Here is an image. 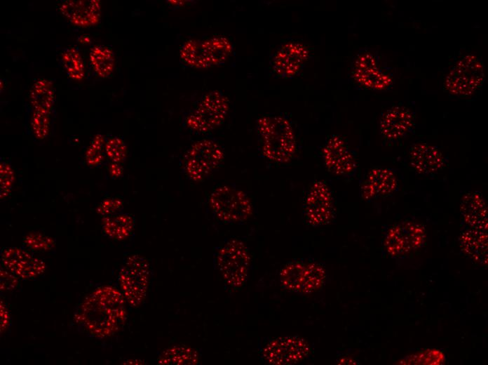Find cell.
Returning <instances> with one entry per match:
<instances>
[{
    "label": "cell",
    "instance_id": "1",
    "mask_svg": "<svg viewBox=\"0 0 488 365\" xmlns=\"http://www.w3.org/2000/svg\"><path fill=\"white\" fill-rule=\"evenodd\" d=\"M125 300L123 293L112 286L97 287L79 305L75 321L95 338L109 337L125 323Z\"/></svg>",
    "mask_w": 488,
    "mask_h": 365
},
{
    "label": "cell",
    "instance_id": "2",
    "mask_svg": "<svg viewBox=\"0 0 488 365\" xmlns=\"http://www.w3.org/2000/svg\"><path fill=\"white\" fill-rule=\"evenodd\" d=\"M262 154L269 159L286 162L294 154L296 142L290 121L280 115H266L257 121Z\"/></svg>",
    "mask_w": 488,
    "mask_h": 365
},
{
    "label": "cell",
    "instance_id": "3",
    "mask_svg": "<svg viewBox=\"0 0 488 365\" xmlns=\"http://www.w3.org/2000/svg\"><path fill=\"white\" fill-rule=\"evenodd\" d=\"M251 256L245 244L229 239L215 248L213 265L226 286L233 289L242 287L248 279Z\"/></svg>",
    "mask_w": 488,
    "mask_h": 365
},
{
    "label": "cell",
    "instance_id": "4",
    "mask_svg": "<svg viewBox=\"0 0 488 365\" xmlns=\"http://www.w3.org/2000/svg\"><path fill=\"white\" fill-rule=\"evenodd\" d=\"M208 206L212 216L225 223H240L252 213L250 197L233 185L215 187L208 198Z\"/></svg>",
    "mask_w": 488,
    "mask_h": 365
},
{
    "label": "cell",
    "instance_id": "5",
    "mask_svg": "<svg viewBox=\"0 0 488 365\" xmlns=\"http://www.w3.org/2000/svg\"><path fill=\"white\" fill-rule=\"evenodd\" d=\"M224 156V150L217 140L202 139L193 143L184 152L180 166L188 179L200 182L220 166Z\"/></svg>",
    "mask_w": 488,
    "mask_h": 365
},
{
    "label": "cell",
    "instance_id": "6",
    "mask_svg": "<svg viewBox=\"0 0 488 365\" xmlns=\"http://www.w3.org/2000/svg\"><path fill=\"white\" fill-rule=\"evenodd\" d=\"M151 270L148 260L140 255H131L123 262L118 273L121 293L131 307H137L145 300Z\"/></svg>",
    "mask_w": 488,
    "mask_h": 365
},
{
    "label": "cell",
    "instance_id": "7",
    "mask_svg": "<svg viewBox=\"0 0 488 365\" xmlns=\"http://www.w3.org/2000/svg\"><path fill=\"white\" fill-rule=\"evenodd\" d=\"M228 110L227 98L221 91H214L205 95L196 106L184 115L182 124L196 133H205L219 126Z\"/></svg>",
    "mask_w": 488,
    "mask_h": 365
},
{
    "label": "cell",
    "instance_id": "8",
    "mask_svg": "<svg viewBox=\"0 0 488 365\" xmlns=\"http://www.w3.org/2000/svg\"><path fill=\"white\" fill-rule=\"evenodd\" d=\"M484 66L480 58L473 53L462 56L449 72L444 81L450 94L466 97L477 91L484 83Z\"/></svg>",
    "mask_w": 488,
    "mask_h": 365
},
{
    "label": "cell",
    "instance_id": "9",
    "mask_svg": "<svg viewBox=\"0 0 488 365\" xmlns=\"http://www.w3.org/2000/svg\"><path fill=\"white\" fill-rule=\"evenodd\" d=\"M351 77L363 88L377 91H386L393 83L390 70L381 67L379 55L367 50L361 51L354 59Z\"/></svg>",
    "mask_w": 488,
    "mask_h": 365
},
{
    "label": "cell",
    "instance_id": "10",
    "mask_svg": "<svg viewBox=\"0 0 488 365\" xmlns=\"http://www.w3.org/2000/svg\"><path fill=\"white\" fill-rule=\"evenodd\" d=\"M426 239V232L422 225L406 220L389 228L384 237V246L391 256L401 258L421 248Z\"/></svg>",
    "mask_w": 488,
    "mask_h": 365
},
{
    "label": "cell",
    "instance_id": "11",
    "mask_svg": "<svg viewBox=\"0 0 488 365\" xmlns=\"http://www.w3.org/2000/svg\"><path fill=\"white\" fill-rule=\"evenodd\" d=\"M325 277V272L319 264L302 261L289 263L280 273L283 287L301 293H310L318 290Z\"/></svg>",
    "mask_w": 488,
    "mask_h": 365
},
{
    "label": "cell",
    "instance_id": "12",
    "mask_svg": "<svg viewBox=\"0 0 488 365\" xmlns=\"http://www.w3.org/2000/svg\"><path fill=\"white\" fill-rule=\"evenodd\" d=\"M308 57L309 50L303 44L294 41L285 42L271 58L272 74L279 78H292L301 70Z\"/></svg>",
    "mask_w": 488,
    "mask_h": 365
},
{
    "label": "cell",
    "instance_id": "13",
    "mask_svg": "<svg viewBox=\"0 0 488 365\" xmlns=\"http://www.w3.org/2000/svg\"><path fill=\"white\" fill-rule=\"evenodd\" d=\"M322 154L325 165L331 173L344 178L352 177L356 173L355 154L339 135H332L328 138Z\"/></svg>",
    "mask_w": 488,
    "mask_h": 365
},
{
    "label": "cell",
    "instance_id": "14",
    "mask_svg": "<svg viewBox=\"0 0 488 365\" xmlns=\"http://www.w3.org/2000/svg\"><path fill=\"white\" fill-rule=\"evenodd\" d=\"M306 222L313 226L329 223L334 215V198L327 184L316 181L309 190L304 203Z\"/></svg>",
    "mask_w": 488,
    "mask_h": 365
},
{
    "label": "cell",
    "instance_id": "15",
    "mask_svg": "<svg viewBox=\"0 0 488 365\" xmlns=\"http://www.w3.org/2000/svg\"><path fill=\"white\" fill-rule=\"evenodd\" d=\"M264 359L271 364H293L304 359L309 353V346L298 336L272 339L262 351Z\"/></svg>",
    "mask_w": 488,
    "mask_h": 365
},
{
    "label": "cell",
    "instance_id": "16",
    "mask_svg": "<svg viewBox=\"0 0 488 365\" xmlns=\"http://www.w3.org/2000/svg\"><path fill=\"white\" fill-rule=\"evenodd\" d=\"M1 265L4 268L24 279H34L46 270V264L29 250L18 247L5 248L1 251Z\"/></svg>",
    "mask_w": 488,
    "mask_h": 365
},
{
    "label": "cell",
    "instance_id": "17",
    "mask_svg": "<svg viewBox=\"0 0 488 365\" xmlns=\"http://www.w3.org/2000/svg\"><path fill=\"white\" fill-rule=\"evenodd\" d=\"M415 114L404 105L387 109L379 120V131L386 141L393 142L405 138L414 131Z\"/></svg>",
    "mask_w": 488,
    "mask_h": 365
},
{
    "label": "cell",
    "instance_id": "18",
    "mask_svg": "<svg viewBox=\"0 0 488 365\" xmlns=\"http://www.w3.org/2000/svg\"><path fill=\"white\" fill-rule=\"evenodd\" d=\"M398 189V178L389 168L376 167L371 169L360 185L361 197L366 201L386 197Z\"/></svg>",
    "mask_w": 488,
    "mask_h": 365
},
{
    "label": "cell",
    "instance_id": "19",
    "mask_svg": "<svg viewBox=\"0 0 488 365\" xmlns=\"http://www.w3.org/2000/svg\"><path fill=\"white\" fill-rule=\"evenodd\" d=\"M409 159L412 168L418 173L430 175L442 171L447 163L441 150L427 142H416L409 148Z\"/></svg>",
    "mask_w": 488,
    "mask_h": 365
},
{
    "label": "cell",
    "instance_id": "20",
    "mask_svg": "<svg viewBox=\"0 0 488 365\" xmlns=\"http://www.w3.org/2000/svg\"><path fill=\"white\" fill-rule=\"evenodd\" d=\"M59 11L72 24L88 27L99 23L101 16L98 0H67L60 4Z\"/></svg>",
    "mask_w": 488,
    "mask_h": 365
},
{
    "label": "cell",
    "instance_id": "21",
    "mask_svg": "<svg viewBox=\"0 0 488 365\" xmlns=\"http://www.w3.org/2000/svg\"><path fill=\"white\" fill-rule=\"evenodd\" d=\"M460 211L468 228L487 231V208L485 200L480 192L466 193L461 200Z\"/></svg>",
    "mask_w": 488,
    "mask_h": 365
},
{
    "label": "cell",
    "instance_id": "22",
    "mask_svg": "<svg viewBox=\"0 0 488 365\" xmlns=\"http://www.w3.org/2000/svg\"><path fill=\"white\" fill-rule=\"evenodd\" d=\"M459 245L462 252L473 261L480 265H487V231L471 228L463 231L459 237Z\"/></svg>",
    "mask_w": 488,
    "mask_h": 365
},
{
    "label": "cell",
    "instance_id": "23",
    "mask_svg": "<svg viewBox=\"0 0 488 365\" xmlns=\"http://www.w3.org/2000/svg\"><path fill=\"white\" fill-rule=\"evenodd\" d=\"M135 227V218L130 213L118 212L103 216L102 229L108 237L122 241L128 239Z\"/></svg>",
    "mask_w": 488,
    "mask_h": 365
},
{
    "label": "cell",
    "instance_id": "24",
    "mask_svg": "<svg viewBox=\"0 0 488 365\" xmlns=\"http://www.w3.org/2000/svg\"><path fill=\"white\" fill-rule=\"evenodd\" d=\"M30 102L34 110L49 114L55 101V91L50 81L41 79L29 91Z\"/></svg>",
    "mask_w": 488,
    "mask_h": 365
},
{
    "label": "cell",
    "instance_id": "25",
    "mask_svg": "<svg viewBox=\"0 0 488 365\" xmlns=\"http://www.w3.org/2000/svg\"><path fill=\"white\" fill-rule=\"evenodd\" d=\"M201 44L204 57L209 67L223 62L231 51L229 41L222 36H215L201 41Z\"/></svg>",
    "mask_w": 488,
    "mask_h": 365
},
{
    "label": "cell",
    "instance_id": "26",
    "mask_svg": "<svg viewBox=\"0 0 488 365\" xmlns=\"http://www.w3.org/2000/svg\"><path fill=\"white\" fill-rule=\"evenodd\" d=\"M89 57L94 71L100 77L107 78L112 74L115 57L109 47L95 45L90 49Z\"/></svg>",
    "mask_w": 488,
    "mask_h": 365
},
{
    "label": "cell",
    "instance_id": "27",
    "mask_svg": "<svg viewBox=\"0 0 488 365\" xmlns=\"http://www.w3.org/2000/svg\"><path fill=\"white\" fill-rule=\"evenodd\" d=\"M198 357L196 351L186 346H174L164 350L158 362L161 364H195Z\"/></svg>",
    "mask_w": 488,
    "mask_h": 365
},
{
    "label": "cell",
    "instance_id": "28",
    "mask_svg": "<svg viewBox=\"0 0 488 365\" xmlns=\"http://www.w3.org/2000/svg\"><path fill=\"white\" fill-rule=\"evenodd\" d=\"M62 61L69 78L81 81L85 76L83 58L78 48L68 47L62 53Z\"/></svg>",
    "mask_w": 488,
    "mask_h": 365
},
{
    "label": "cell",
    "instance_id": "29",
    "mask_svg": "<svg viewBox=\"0 0 488 365\" xmlns=\"http://www.w3.org/2000/svg\"><path fill=\"white\" fill-rule=\"evenodd\" d=\"M180 57L183 62L189 67L196 68L208 67L200 40L187 41L181 48Z\"/></svg>",
    "mask_w": 488,
    "mask_h": 365
},
{
    "label": "cell",
    "instance_id": "30",
    "mask_svg": "<svg viewBox=\"0 0 488 365\" xmlns=\"http://www.w3.org/2000/svg\"><path fill=\"white\" fill-rule=\"evenodd\" d=\"M104 153L114 163H121L126 157V146L119 137L109 136L105 138Z\"/></svg>",
    "mask_w": 488,
    "mask_h": 365
},
{
    "label": "cell",
    "instance_id": "31",
    "mask_svg": "<svg viewBox=\"0 0 488 365\" xmlns=\"http://www.w3.org/2000/svg\"><path fill=\"white\" fill-rule=\"evenodd\" d=\"M55 243L47 236L39 233H30L24 239L25 246L32 251L42 252L50 250Z\"/></svg>",
    "mask_w": 488,
    "mask_h": 365
},
{
    "label": "cell",
    "instance_id": "32",
    "mask_svg": "<svg viewBox=\"0 0 488 365\" xmlns=\"http://www.w3.org/2000/svg\"><path fill=\"white\" fill-rule=\"evenodd\" d=\"M105 138L97 135L86 151V161L91 165L97 164L104 159Z\"/></svg>",
    "mask_w": 488,
    "mask_h": 365
},
{
    "label": "cell",
    "instance_id": "33",
    "mask_svg": "<svg viewBox=\"0 0 488 365\" xmlns=\"http://www.w3.org/2000/svg\"><path fill=\"white\" fill-rule=\"evenodd\" d=\"M49 117L48 114L34 110L32 119L31 125L35 135L39 139H43L49 131Z\"/></svg>",
    "mask_w": 488,
    "mask_h": 365
},
{
    "label": "cell",
    "instance_id": "34",
    "mask_svg": "<svg viewBox=\"0 0 488 365\" xmlns=\"http://www.w3.org/2000/svg\"><path fill=\"white\" fill-rule=\"evenodd\" d=\"M123 206V201L116 197L104 199L97 206V212L103 215H108L120 212Z\"/></svg>",
    "mask_w": 488,
    "mask_h": 365
},
{
    "label": "cell",
    "instance_id": "35",
    "mask_svg": "<svg viewBox=\"0 0 488 365\" xmlns=\"http://www.w3.org/2000/svg\"><path fill=\"white\" fill-rule=\"evenodd\" d=\"M13 180V173L10 164L6 161L1 162V194L4 196L9 192Z\"/></svg>",
    "mask_w": 488,
    "mask_h": 365
},
{
    "label": "cell",
    "instance_id": "36",
    "mask_svg": "<svg viewBox=\"0 0 488 365\" xmlns=\"http://www.w3.org/2000/svg\"><path fill=\"white\" fill-rule=\"evenodd\" d=\"M0 277L1 291H13L19 285L18 277L4 267L1 268Z\"/></svg>",
    "mask_w": 488,
    "mask_h": 365
},
{
    "label": "cell",
    "instance_id": "37",
    "mask_svg": "<svg viewBox=\"0 0 488 365\" xmlns=\"http://www.w3.org/2000/svg\"><path fill=\"white\" fill-rule=\"evenodd\" d=\"M11 323V317L9 310L6 305L1 301V333H4L9 327Z\"/></svg>",
    "mask_w": 488,
    "mask_h": 365
},
{
    "label": "cell",
    "instance_id": "38",
    "mask_svg": "<svg viewBox=\"0 0 488 365\" xmlns=\"http://www.w3.org/2000/svg\"><path fill=\"white\" fill-rule=\"evenodd\" d=\"M78 41L81 44H88L90 43V38L89 36H81L79 37Z\"/></svg>",
    "mask_w": 488,
    "mask_h": 365
}]
</instances>
